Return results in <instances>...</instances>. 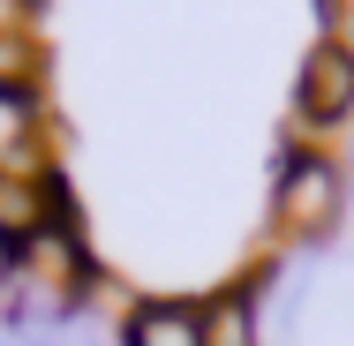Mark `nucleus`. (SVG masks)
<instances>
[{
  "label": "nucleus",
  "instance_id": "7",
  "mask_svg": "<svg viewBox=\"0 0 354 346\" xmlns=\"http://www.w3.org/2000/svg\"><path fill=\"white\" fill-rule=\"evenodd\" d=\"M204 346H264V316H257V294L249 286L204 301Z\"/></svg>",
  "mask_w": 354,
  "mask_h": 346
},
{
  "label": "nucleus",
  "instance_id": "3",
  "mask_svg": "<svg viewBox=\"0 0 354 346\" xmlns=\"http://www.w3.org/2000/svg\"><path fill=\"white\" fill-rule=\"evenodd\" d=\"M354 121V46L347 38H317L294 75V128L301 136H339Z\"/></svg>",
  "mask_w": 354,
  "mask_h": 346
},
{
  "label": "nucleus",
  "instance_id": "10",
  "mask_svg": "<svg viewBox=\"0 0 354 346\" xmlns=\"http://www.w3.org/2000/svg\"><path fill=\"white\" fill-rule=\"evenodd\" d=\"M30 8L38 0H0V30H30Z\"/></svg>",
  "mask_w": 354,
  "mask_h": 346
},
{
  "label": "nucleus",
  "instance_id": "8",
  "mask_svg": "<svg viewBox=\"0 0 354 346\" xmlns=\"http://www.w3.org/2000/svg\"><path fill=\"white\" fill-rule=\"evenodd\" d=\"M38 75H46L38 30H0V90H8V83H38Z\"/></svg>",
  "mask_w": 354,
  "mask_h": 346
},
{
  "label": "nucleus",
  "instance_id": "2",
  "mask_svg": "<svg viewBox=\"0 0 354 346\" xmlns=\"http://www.w3.org/2000/svg\"><path fill=\"white\" fill-rule=\"evenodd\" d=\"M0 278H23V286L61 294V301L83 309V301H91V286H98V264H91V241H83L75 211L46 218V233H30L23 249H8V256H0Z\"/></svg>",
  "mask_w": 354,
  "mask_h": 346
},
{
  "label": "nucleus",
  "instance_id": "6",
  "mask_svg": "<svg viewBox=\"0 0 354 346\" xmlns=\"http://www.w3.org/2000/svg\"><path fill=\"white\" fill-rule=\"evenodd\" d=\"M121 346H204V301H181V294L129 301V316H121Z\"/></svg>",
  "mask_w": 354,
  "mask_h": 346
},
{
  "label": "nucleus",
  "instance_id": "4",
  "mask_svg": "<svg viewBox=\"0 0 354 346\" xmlns=\"http://www.w3.org/2000/svg\"><path fill=\"white\" fill-rule=\"evenodd\" d=\"M0 173L8 181H53L61 173V158L46 151V90L38 83L0 90Z\"/></svg>",
  "mask_w": 354,
  "mask_h": 346
},
{
  "label": "nucleus",
  "instance_id": "9",
  "mask_svg": "<svg viewBox=\"0 0 354 346\" xmlns=\"http://www.w3.org/2000/svg\"><path fill=\"white\" fill-rule=\"evenodd\" d=\"M317 294V271L309 264H286V301H279V346H294V324H301V301Z\"/></svg>",
  "mask_w": 354,
  "mask_h": 346
},
{
  "label": "nucleus",
  "instance_id": "5",
  "mask_svg": "<svg viewBox=\"0 0 354 346\" xmlns=\"http://www.w3.org/2000/svg\"><path fill=\"white\" fill-rule=\"evenodd\" d=\"M61 211H75L61 173H53V181H8V173H0V256L23 249L30 233H46V218H61Z\"/></svg>",
  "mask_w": 354,
  "mask_h": 346
},
{
  "label": "nucleus",
  "instance_id": "1",
  "mask_svg": "<svg viewBox=\"0 0 354 346\" xmlns=\"http://www.w3.org/2000/svg\"><path fill=\"white\" fill-rule=\"evenodd\" d=\"M354 204V173L332 158V151H317V143L301 136H279L272 151V226H279L286 241H324V233H339V218Z\"/></svg>",
  "mask_w": 354,
  "mask_h": 346
}]
</instances>
